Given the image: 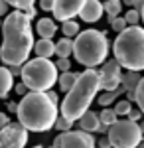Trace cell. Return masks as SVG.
<instances>
[{
    "instance_id": "cell-12",
    "label": "cell",
    "mask_w": 144,
    "mask_h": 148,
    "mask_svg": "<svg viewBox=\"0 0 144 148\" xmlns=\"http://www.w3.org/2000/svg\"><path fill=\"white\" fill-rule=\"evenodd\" d=\"M103 4H101L99 0H87L85 2V6H83V10H81V18H83V22H97V20H101V16H103Z\"/></svg>"
},
{
    "instance_id": "cell-9",
    "label": "cell",
    "mask_w": 144,
    "mask_h": 148,
    "mask_svg": "<svg viewBox=\"0 0 144 148\" xmlns=\"http://www.w3.org/2000/svg\"><path fill=\"white\" fill-rule=\"evenodd\" d=\"M28 144V130L20 123H10L0 130V148H24Z\"/></svg>"
},
{
    "instance_id": "cell-1",
    "label": "cell",
    "mask_w": 144,
    "mask_h": 148,
    "mask_svg": "<svg viewBox=\"0 0 144 148\" xmlns=\"http://www.w3.org/2000/svg\"><path fill=\"white\" fill-rule=\"evenodd\" d=\"M4 42L0 47V61L8 67H22L28 61L30 51H34V32L32 24L24 12L14 10L2 22Z\"/></svg>"
},
{
    "instance_id": "cell-21",
    "label": "cell",
    "mask_w": 144,
    "mask_h": 148,
    "mask_svg": "<svg viewBox=\"0 0 144 148\" xmlns=\"http://www.w3.org/2000/svg\"><path fill=\"white\" fill-rule=\"evenodd\" d=\"M81 32L79 30V24L75 22V20H69V22H63L61 24V34H63V38H77V34Z\"/></svg>"
},
{
    "instance_id": "cell-6",
    "label": "cell",
    "mask_w": 144,
    "mask_h": 148,
    "mask_svg": "<svg viewBox=\"0 0 144 148\" xmlns=\"http://www.w3.org/2000/svg\"><path fill=\"white\" fill-rule=\"evenodd\" d=\"M20 77H22V83L28 87V91L47 93L57 83L59 73H57V67L53 61L36 57V59H28L22 65Z\"/></svg>"
},
{
    "instance_id": "cell-43",
    "label": "cell",
    "mask_w": 144,
    "mask_h": 148,
    "mask_svg": "<svg viewBox=\"0 0 144 148\" xmlns=\"http://www.w3.org/2000/svg\"><path fill=\"white\" fill-rule=\"evenodd\" d=\"M138 125H140V130H142V134H144V121H142V123H138Z\"/></svg>"
},
{
    "instance_id": "cell-22",
    "label": "cell",
    "mask_w": 144,
    "mask_h": 148,
    "mask_svg": "<svg viewBox=\"0 0 144 148\" xmlns=\"http://www.w3.org/2000/svg\"><path fill=\"white\" fill-rule=\"evenodd\" d=\"M122 91H124V89H122V87H119L117 91H111V93H103V95L99 97V105L103 107V109H107L109 105H112V103L117 101V97H119V95H121Z\"/></svg>"
},
{
    "instance_id": "cell-32",
    "label": "cell",
    "mask_w": 144,
    "mask_h": 148,
    "mask_svg": "<svg viewBox=\"0 0 144 148\" xmlns=\"http://www.w3.org/2000/svg\"><path fill=\"white\" fill-rule=\"evenodd\" d=\"M40 8L44 12H51L53 10V0H40Z\"/></svg>"
},
{
    "instance_id": "cell-17",
    "label": "cell",
    "mask_w": 144,
    "mask_h": 148,
    "mask_svg": "<svg viewBox=\"0 0 144 148\" xmlns=\"http://www.w3.org/2000/svg\"><path fill=\"white\" fill-rule=\"evenodd\" d=\"M12 87H14V77H12L10 69L0 65V97H8Z\"/></svg>"
},
{
    "instance_id": "cell-5",
    "label": "cell",
    "mask_w": 144,
    "mask_h": 148,
    "mask_svg": "<svg viewBox=\"0 0 144 148\" xmlns=\"http://www.w3.org/2000/svg\"><path fill=\"white\" fill-rule=\"evenodd\" d=\"M73 56L87 69H95L97 65L105 63L109 56V40L105 32L99 30L79 32L77 38L73 40Z\"/></svg>"
},
{
    "instance_id": "cell-42",
    "label": "cell",
    "mask_w": 144,
    "mask_h": 148,
    "mask_svg": "<svg viewBox=\"0 0 144 148\" xmlns=\"http://www.w3.org/2000/svg\"><path fill=\"white\" fill-rule=\"evenodd\" d=\"M122 4H126V6H130V8H134V2H136V0H121Z\"/></svg>"
},
{
    "instance_id": "cell-28",
    "label": "cell",
    "mask_w": 144,
    "mask_h": 148,
    "mask_svg": "<svg viewBox=\"0 0 144 148\" xmlns=\"http://www.w3.org/2000/svg\"><path fill=\"white\" fill-rule=\"evenodd\" d=\"M124 20H126L128 26H138V22H140V12H136L134 8H130V10L124 14Z\"/></svg>"
},
{
    "instance_id": "cell-37",
    "label": "cell",
    "mask_w": 144,
    "mask_h": 148,
    "mask_svg": "<svg viewBox=\"0 0 144 148\" xmlns=\"http://www.w3.org/2000/svg\"><path fill=\"white\" fill-rule=\"evenodd\" d=\"M97 148H111V142H109V138L105 136V138H101L99 140V146Z\"/></svg>"
},
{
    "instance_id": "cell-19",
    "label": "cell",
    "mask_w": 144,
    "mask_h": 148,
    "mask_svg": "<svg viewBox=\"0 0 144 148\" xmlns=\"http://www.w3.org/2000/svg\"><path fill=\"white\" fill-rule=\"evenodd\" d=\"M77 75H79V73H73V71H65V73H61V75L57 77L59 89H61L63 93H69V91H71V87L75 85V81H77Z\"/></svg>"
},
{
    "instance_id": "cell-46",
    "label": "cell",
    "mask_w": 144,
    "mask_h": 148,
    "mask_svg": "<svg viewBox=\"0 0 144 148\" xmlns=\"http://www.w3.org/2000/svg\"><path fill=\"white\" fill-rule=\"evenodd\" d=\"M0 28H2V20H0Z\"/></svg>"
},
{
    "instance_id": "cell-33",
    "label": "cell",
    "mask_w": 144,
    "mask_h": 148,
    "mask_svg": "<svg viewBox=\"0 0 144 148\" xmlns=\"http://www.w3.org/2000/svg\"><path fill=\"white\" fill-rule=\"evenodd\" d=\"M14 91H16V95H20V97H26V95H28V87H26V85H24V83H18V85H16V87H14Z\"/></svg>"
},
{
    "instance_id": "cell-36",
    "label": "cell",
    "mask_w": 144,
    "mask_h": 148,
    "mask_svg": "<svg viewBox=\"0 0 144 148\" xmlns=\"http://www.w3.org/2000/svg\"><path fill=\"white\" fill-rule=\"evenodd\" d=\"M24 14H26V18H28V20L32 22V18H36V14H38V10H36V8H30V10H26Z\"/></svg>"
},
{
    "instance_id": "cell-23",
    "label": "cell",
    "mask_w": 144,
    "mask_h": 148,
    "mask_svg": "<svg viewBox=\"0 0 144 148\" xmlns=\"http://www.w3.org/2000/svg\"><path fill=\"white\" fill-rule=\"evenodd\" d=\"M99 121L103 123V125H107V126H111V125H115L117 121H119V116H117V113L112 111V109H103L101 111V114H99Z\"/></svg>"
},
{
    "instance_id": "cell-8",
    "label": "cell",
    "mask_w": 144,
    "mask_h": 148,
    "mask_svg": "<svg viewBox=\"0 0 144 148\" xmlns=\"http://www.w3.org/2000/svg\"><path fill=\"white\" fill-rule=\"evenodd\" d=\"M95 138L83 130H69L56 136L51 148H97Z\"/></svg>"
},
{
    "instance_id": "cell-10",
    "label": "cell",
    "mask_w": 144,
    "mask_h": 148,
    "mask_svg": "<svg viewBox=\"0 0 144 148\" xmlns=\"http://www.w3.org/2000/svg\"><path fill=\"white\" fill-rule=\"evenodd\" d=\"M121 65L117 63V59H109L103 63V67L99 71V79H101V89L105 93H111V91H117L121 87Z\"/></svg>"
},
{
    "instance_id": "cell-31",
    "label": "cell",
    "mask_w": 144,
    "mask_h": 148,
    "mask_svg": "<svg viewBox=\"0 0 144 148\" xmlns=\"http://www.w3.org/2000/svg\"><path fill=\"white\" fill-rule=\"evenodd\" d=\"M126 119H128V121H132V123H138V121L142 119V113H140L138 109H132V111L128 113V116H126Z\"/></svg>"
},
{
    "instance_id": "cell-39",
    "label": "cell",
    "mask_w": 144,
    "mask_h": 148,
    "mask_svg": "<svg viewBox=\"0 0 144 148\" xmlns=\"http://www.w3.org/2000/svg\"><path fill=\"white\" fill-rule=\"evenodd\" d=\"M142 8H144V0H136V2H134V10L140 12Z\"/></svg>"
},
{
    "instance_id": "cell-41",
    "label": "cell",
    "mask_w": 144,
    "mask_h": 148,
    "mask_svg": "<svg viewBox=\"0 0 144 148\" xmlns=\"http://www.w3.org/2000/svg\"><path fill=\"white\" fill-rule=\"evenodd\" d=\"M8 111L10 113H18V103H8Z\"/></svg>"
},
{
    "instance_id": "cell-4",
    "label": "cell",
    "mask_w": 144,
    "mask_h": 148,
    "mask_svg": "<svg viewBox=\"0 0 144 148\" xmlns=\"http://www.w3.org/2000/svg\"><path fill=\"white\" fill-rule=\"evenodd\" d=\"M112 53L121 67L140 73L144 69V28L128 26L121 32L112 44Z\"/></svg>"
},
{
    "instance_id": "cell-26",
    "label": "cell",
    "mask_w": 144,
    "mask_h": 148,
    "mask_svg": "<svg viewBox=\"0 0 144 148\" xmlns=\"http://www.w3.org/2000/svg\"><path fill=\"white\" fill-rule=\"evenodd\" d=\"M115 113H117V116H128V113L132 111V105H130V101H119L117 103V107L112 109Z\"/></svg>"
},
{
    "instance_id": "cell-35",
    "label": "cell",
    "mask_w": 144,
    "mask_h": 148,
    "mask_svg": "<svg viewBox=\"0 0 144 148\" xmlns=\"http://www.w3.org/2000/svg\"><path fill=\"white\" fill-rule=\"evenodd\" d=\"M47 97H49V101L53 103V105H57V103H59V97H57L56 91H47Z\"/></svg>"
},
{
    "instance_id": "cell-34",
    "label": "cell",
    "mask_w": 144,
    "mask_h": 148,
    "mask_svg": "<svg viewBox=\"0 0 144 148\" xmlns=\"http://www.w3.org/2000/svg\"><path fill=\"white\" fill-rule=\"evenodd\" d=\"M8 125H10V116H8L6 113H0V130L6 128Z\"/></svg>"
},
{
    "instance_id": "cell-38",
    "label": "cell",
    "mask_w": 144,
    "mask_h": 148,
    "mask_svg": "<svg viewBox=\"0 0 144 148\" xmlns=\"http://www.w3.org/2000/svg\"><path fill=\"white\" fill-rule=\"evenodd\" d=\"M8 12V4H6V0H0V16H4Z\"/></svg>"
},
{
    "instance_id": "cell-45",
    "label": "cell",
    "mask_w": 144,
    "mask_h": 148,
    "mask_svg": "<svg viewBox=\"0 0 144 148\" xmlns=\"http://www.w3.org/2000/svg\"><path fill=\"white\" fill-rule=\"evenodd\" d=\"M138 148H144V140H142V144H140V146H138Z\"/></svg>"
},
{
    "instance_id": "cell-20",
    "label": "cell",
    "mask_w": 144,
    "mask_h": 148,
    "mask_svg": "<svg viewBox=\"0 0 144 148\" xmlns=\"http://www.w3.org/2000/svg\"><path fill=\"white\" fill-rule=\"evenodd\" d=\"M103 10L109 14V18H117L122 10V2L121 0H105L103 4Z\"/></svg>"
},
{
    "instance_id": "cell-29",
    "label": "cell",
    "mask_w": 144,
    "mask_h": 148,
    "mask_svg": "<svg viewBox=\"0 0 144 148\" xmlns=\"http://www.w3.org/2000/svg\"><path fill=\"white\" fill-rule=\"evenodd\" d=\"M71 126H73V123H71V121H67V119H63V116H57L53 128L61 130V132H69V128H71Z\"/></svg>"
},
{
    "instance_id": "cell-15",
    "label": "cell",
    "mask_w": 144,
    "mask_h": 148,
    "mask_svg": "<svg viewBox=\"0 0 144 148\" xmlns=\"http://www.w3.org/2000/svg\"><path fill=\"white\" fill-rule=\"evenodd\" d=\"M34 51H36V56L42 57V59H49V57L56 53V44L51 42V40H38L36 44H34Z\"/></svg>"
},
{
    "instance_id": "cell-18",
    "label": "cell",
    "mask_w": 144,
    "mask_h": 148,
    "mask_svg": "<svg viewBox=\"0 0 144 148\" xmlns=\"http://www.w3.org/2000/svg\"><path fill=\"white\" fill-rule=\"evenodd\" d=\"M56 53L59 59H69V56L73 53V40L69 38H61L56 44Z\"/></svg>"
},
{
    "instance_id": "cell-25",
    "label": "cell",
    "mask_w": 144,
    "mask_h": 148,
    "mask_svg": "<svg viewBox=\"0 0 144 148\" xmlns=\"http://www.w3.org/2000/svg\"><path fill=\"white\" fill-rule=\"evenodd\" d=\"M134 101H136V105H138V111H140L142 116H144V77L140 79L136 91H134Z\"/></svg>"
},
{
    "instance_id": "cell-47",
    "label": "cell",
    "mask_w": 144,
    "mask_h": 148,
    "mask_svg": "<svg viewBox=\"0 0 144 148\" xmlns=\"http://www.w3.org/2000/svg\"><path fill=\"white\" fill-rule=\"evenodd\" d=\"M34 148H42V146H34Z\"/></svg>"
},
{
    "instance_id": "cell-3",
    "label": "cell",
    "mask_w": 144,
    "mask_h": 148,
    "mask_svg": "<svg viewBox=\"0 0 144 148\" xmlns=\"http://www.w3.org/2000/svg\"><path fill=\"white\" fill-rule=\"evenodd\" d=\"M99 89H101L99 71L85 69L83 73H79L75 85L71 87V91L61 101V116L71 121V123L79 121L89 111V107H91L93 99L97 97Z\"/></svg>"
},
{
    "instance_id": "cell-7",
    "label": "cell",
    "mask_w": 144,
    "mask_h": 148,
    "mask_svg": "<svg viewBox=\"0 0 144 148\" xmlns=\"http://www.w3.org/2000/svg\"><path fill=\"white\" fill-rule=\"evenodd\" d=\"M107 138L111 142V148H138L144 140V134L138 123L122 119L109 126Z\"/></svg>"
},
{
    "instance_id": "cell-24",
    "label": "cell",
    "mask_w": 144,
    "mask_h": 148,
    "mask_svg": "<svg viewBox=\"0 0 144 148\" xmlns=\"http://www.w3.org/2000/svg\"><path fill=\"white\" fill-rule=\"evenodd\" d=\"M6 4L14 6L18 12H26V10H30V8H34L36 0H6Z\"/></svg>"
},
{
    "instance_id": "cell-11",
    "label": "cell",
    "mask_w": 144,
    "mask_h": 148,
    "mask_svg": "<svg viewBox=\"0 0 144 148\" xmlns=\"http://www.w3.org/2000/svg\"><path fill=\"white\" fill-rule=\"evenodd\" d=\"M87 0H53V18L59 22H69L71 18H75L81 14L83 6Z\"/></svg>"
},
{
    "instance_id": "cell-40",
    "label": "cell",
    "mask_w": 144,
    "mask_h": 148,
    "mask_svg": "<svg viewBox=\"0 0 144 148\" xmlns=\"http://www.w3.org/2000/svg\"><path fill=\"white\" fill-rule=\"evenodd\" d=\"M8 69H10L12 77H14V75H20V73H22V67H18V65H16V67H8Z\"/></svg>"
},
{
    "instance_id": "cell-30",
    "label": "cell",
    "mask_w": 144,
    "mask_h": 148,
    "mask_svg": "<svg viewBox=\"0 0 144 148\" xmlns=\"http://www.w3.org/2000/svg\"><path fill=\"white\" fill-rule=\"evenodd\" d=\"M56 67H57V71L65 73V71H69L71 63H69V59H57V61H56Z\"/></svg>"
},
{
    "instance_id": "cell-14",
    "label": "cell",
    "mask_w": 144,
    "mask_h": 148,
    "mask_svg": "<svg viewBox=\"0 0 144 148\" xmlns=\"http://www.w3.org/2000/svg\"><path fill=\"white\" fill-rule=\"evenodd\" d=\"M36 32L42 40H51L57 32V26L51 18H40L38 24H36Z\"/></svg>"
},
{
    "instance_id": "cell-16",
    "label": "cell",
    "mask_w": 144,
    "mask_h": 148,
    "mask_svg": "<svg viewBox=\"0 0 144 148\" xmlns=\"http://www.w3.org/2000/svg\"><path fill=\"white\" fill-rule=\"evenodd\" d=\"M140 79H142L140 73H136V71H124L121 77V87L126 93H134L136 87H138V83H140Z\"/></svg>"
},
{
    "instance_id": "cell-2",
    "label": "cell",
    "mask_w": 144,
    "mask_h": 148,
    "mask_svg": "<svg viewBox=\"0 0 144 148\" xmlns=\"http://www.w3.org/2000/svg\"><path fill=\"white\" fill-rule=\"evenodd\" d=\"M18 123L28 132H47L53 128L59 111L57 105L49 101L47 93H28L18 103Z\"/></svg>"
},
{
    "instance_id": "cell-44",
    "label": "cell",
    "mask_w": 144,
    "mask_h": 148,
    "mask_svg": "<svg viewBox=\"0 0 144 148\" xmlns=\"http://www.w3.org/2000/svg\"><path fill=\"white\" fill-rule=\"evenodd\" d=\"M140 20H142V22H144V8H142V10H140Z\"/></svg>"
},
{
    "instance_id": "cell-13",
    "label": "cell",
    "mask_w": 144,
    "mask_h": 148,
    "mask_svg": "<svg viewBox=\"0 0 144 148\" xmlns=\"http://www.w3.org/2000/svg\"><path fill=\"white\" fill-rule=\"evenodd\" d=\"M99 126H101L99 114L93 113V111H87V113L79 119V128H81L83 132H87V134H91V132H99Z\"/></svg>"
},
{
    "instance_id": "cell-27",
    "label": "cell",
    "mask_w": 144,
    "mask_h": 148,
    "mask_svg": "<svg viewBox=\"0 0 144 148\" xmlns=\"http://www.w3.org/2000/svg\"><path fill=\"white\" fill-rule=\"evenodd\" d=\"M109 22H111L112 30H115L117 34H121V32H124V30L128 28L126 20H124V18H121V16H117V18H109Z\"/></svg>"
}]
</instances>
